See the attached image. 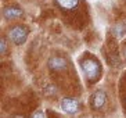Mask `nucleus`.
<instances>
[{
  "mask_svg": "<svg viewBox=\"0 0 126 118\" xmlns=\"http://www.w3.org/2000/svg\"><path fill=\"white\" fill-rule=\"evenodd\" d=\"M32 118H46V117H45V114H43L42 111H36V113L32 115Z\"/></svg>",
  "mask_w": 126,
  "mask_h": 118,
  "instance_id": "obj_9",
  "label": "nucleus"
},
{
  "mask_svg": "<svg viewBox=\"0 0 126 118\" xmlns=\"http://www.w3.org/2000/svg\"><path fill=\"white\" fill-rule=\"evenodd\" d=\"M123 54H125V59H126V49H125V52H123Z\"/></svg>",
  "mask_w": 126,
  "mask_h": 118,
  "instance_id": "obj_10",
  "label": "nucleus"
},
{
  "mask_svg": "<svg viewBox=\"0 0 126 118\" xmlns=\"http://www.w3.org/2000/svg\"><path fill=\"white\" fill-rule=\"evenodd\" d=\"M107 103V95L104 90H96L92 96V107H94L96 110H100L105 106Z\"/></svg>",
  "mask_w": 126,
  "mask_h": 118,
  "instance_id": "obj_4",
  "label": "nucleus"
},
{
  "mask_svg": "<svg viewBox=\"0 0 126 118\" xmlns=\"http://www.w3.org/2000/svg\"><path fill=\"white\" fill-rule=\"evenodd\" d=\"M82 71H83L85 77L87 78L89 81L94 82V81L98 79V77H100L101 67L96 60H85V61L82 63Z\"/></svg>",
  "mask_w": 126,
  "mask_h": 118,
  "instance_id": "obj_1",
  "label": "nucleus"
},
{
  "mask_svg": "<svg viewBox=\"0 0 126 118\" xmlns=\"http://www.w3.org/2000/svg\"><path fill=\"white\" fill-rule=\"evenodd\" d=\"M48 67H50V70H53V71H61L67 67V61L64 59H61V57H53V59H50V61H48Z\"/></svg>",
  "mask_w": 126,
  "mask_h": 118,
  "instance_id": "obj_5",
  "label": "nucleus"
},
{
  "mask_svg": "<svg viewBox=\"0 0 126 118\" xmlns=\"http://www.w3.org/2000/svg\"><path fill=\"white\" fill-rule=\"evenodd\" d=\"M61 108L68 114H75L79 110V103L74 97H65L61 100Z\"/></svg>",
  "mask_w": 126,
  "mask_h": 118,
  "instance_id": "obj_3",
  "label": "nucleus"
},
{
  "mask_svg": "<svg viewBox=\"0 0 126 118\" xmlns=\"http://www.w3.org/2000/svg\"><path fill=\"white\" fill-rule=\"evenodd\" d=\"M6 49H7V44H6V40L4 39H1V43H0V52L4 53L6 52Z\"/></svg>",
  "mask_w": 126,
  "mask_h": 118,
  "instance_id": "obj_8",
  "label": "nucleus"
},
{
  "mask_svg": "<svg viewBox=\"0 0 126 118\" xmlns=\"http://www.w3.org/2000/svg\"><path fill=\"white\" fill-rule=\"evenodd\" d=\"M4 17L7 20H13V18H17V17H21L22 15V10L19 7H6L4 8Z\"/></svg>",
  "mask_w": 126,
  "mask_h": 118,
  "instance_id": "obj_7",
  "label": "nucleus"
},
{
  "mask_svg": "<svg viewBox=\"0 0 126 118\" xmlns=\"http://www.w3.org/2000/svg\"><path fill=\"white\" fill-rule=\"evenodd\" d=\"M56 3L63 10H75L78 7L79 0H56Z\"/></svg>",
  "mask_w": 126,
  "mask_h": 118,
  "instance_id": "obj_6",
  "label": "nucleus"
},
{
  "mask_svg": "<svg viewBox=\"0 0 126 118\" xmlns=\"http://www.w3.org/2000/svg\"><path fill=\"white\" fill-rule=\"evenodd\" d=\"M26 36H28V29L25 26H21V25L13 26L10 29V32H8V38L15 44H22L26 40Z\"/></svg>",
  "mask_w": 126,
  "mask_h": 118,
  "instance_id": "obj_2",
  "label": "nucleus"
}]
</instances>
